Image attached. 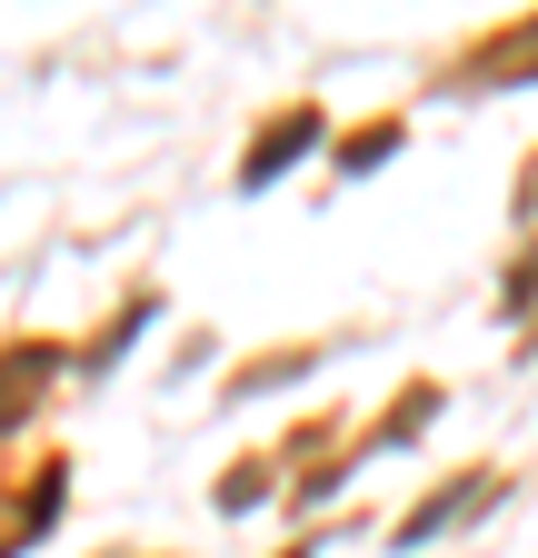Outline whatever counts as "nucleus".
Segmentation results:
<instances>
[{
    "instance_id": "f257e3e1",
    "label": "nucleus",
    "mask_w": 538,
    "mask_h": 558,
    "mask_svg": "<svg viewBox=\"0 0 538 558\" xmlns=\"http://www.w3.org/2000/svg\"><path fill=\"white\" fill-rule=\"evenodd\" d=\"M319 130H329V120H319L309 100H299V110H280V120H269V130L249 140V160H240V180H249V190H269V180H280V170L299 160V150H319Z\"/></svg>"
},
{
    "instance_id": "f03ea898",
    "label": "nucleus",
    "mask_w": 538,
    "mask_h": 558,
    "mask_svg": "<svg viewBox=\"0 0 538 558\" xmlns=\"http://www.w3.org/2000/svg\"><path fill=\"white\" fill-rule=\"evenodd\" d=\"M458 81H479V90H509V81H538V21L499 31L489 50H468V70H458Z\"/></svg>"
},
{
    "instance_id": "7ed1b4c3",
    "label": "nucleus",
    "mask_w": 538,
    "mask_h": 558,
    "mask_svg": "<svg viewBox=\"0 0 538 558\" xmlns=\"http://www.w3.org/2000/svg\"><path fill=\"white\" fill-rule=\"evenodd\" d=\"M499 499V478H458V488H439L429 509H409V529H399V548H419V538H439V529H458V519H479Z\"/></svg>"
},
{
    "instance_id": "20e7f679",
    "label": "nucleus",
    "mask_w": 538,
    "mask_h": 558,
    "mask_svg": "<svg viewBox=\"0 0 538 558\" xmlns=\"http://www.w3.org/2000/svg\"><path fill=\"white\" fill-rule=\"evenodd\" d=\"M50 369H60V349H40V339L0 360V429H11V418H30V389H40Z\"/></svg>"
},
{
    "instance_id": "39448f33",
    "label": "nucleus",
    "mask_w": 538,
    "mask_h": 558,
    "mask_svg": "<svg viewBox=\"0 0 538 558\" xmlns=\"http://www.w3.org/2000/svg\"><path fill=\"white\" fill-rule=\"evenodd\" d=\"M389 150H399V120H369V130H350V140H340V170H379Z\"/></svg>"
},
{
    "instance_id": "423d86ee",
    "label": "nucleus",
    "mask_w": 538,
    "mask_h": 558,
    "mask_svg": "<svg viewBox=\"0 0 538 558\" xmlns=\"http://www.w3.org/2000/svg\"><path fill=\"white\" fill-rule=\"evenodd\" d=\"M518 199H528V209H538V160H528V190H518Z\"/></svg>"
}]
</instances>
